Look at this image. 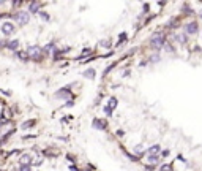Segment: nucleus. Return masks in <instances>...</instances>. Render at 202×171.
<instances>
[{
    "instance_id": "nucleus-23",
    "label": "nucleus",
    "mask_w": 202,
    "mask_h": 171,
    "mask_svg": "<svg viewBox=\"0 0 202 171\" xmlns=\"http://www.w3.org/2000/svg\"><path fill=\"white\" fill-rule=\"evenodd\" d=\"M150 60H153V62H156V60H159V56H158V54H155V56H153V57H152Z\"/></svg>"
},
{
    "instance_id": "nucleus-10",
    "label": "nucleus",
    "mask_w": 202,
    "mask_h": 171,
    "mask_svg": "<svg viewBox=\"0 0 202 171\" xmlns=\"http://www.w3.org/2000/svg\"><path fill=\"white\" fill-rule=\"evenodd\" d=\"M159 151H161V147L158 146V144H153V146H150L149 149H147V154L149 155H158Z\"/></svg>"
},
{
    "instance_id": "nucleus-14",
    "label": "nucleus",
    "mask_w": 202,
    "mask_h": 171,
    "mask_svg": "<svg viewBox=\"0 0 202 171\" xmlns=\"http://www.w3.org/2000/svg\"><path fill=\"white\" fill-rule=\"evenodd\" d=\"M117 105H118L117 98H115V97H111V98H109V105H107V106H109L111 109H114V108H117Z\"/></svg>"
},
{
    "instance_id": "nucleus-3",
    "label": "nucleus",
    "mask_w": 202,
    "mask_h": 171,
    "mask_svg": "<svg viewBox=\"0 0 202 171\" xmlns=\"http://www.w3.org/2000/svg\"><path fill=\"white\" fill-rule=\"evenodd\" d=\"M164 43H166V38H164L163 33H155V35L152 36V40H150V46H152L155 51L161 49V46H163Z\"/></svg>"
},
{
    "instance_id": "nucleus-15",
    "label": "nucleus",
    "mask_w": 202,
    "mask_h": 171,
    "mask_svg": "<svg viewBox=\"0 0 202 171\" xmlns=\"http://www.w3.org/2000/svg\"><path fill=\"white\" fill-rule=\"evenodd\" d=\"M38 16H39V18H41L43 21H51V16L47 15V13H46V11H39V13H38Z\"/></svg>"
},
{
    "instance_id": "nucleus-11",
    "label": "nucleus",
    "mask_w": 202,
    "mask_h": 171,
    "mask_svg": "<svg viewBox=\"0 0 202 171\" xmlns=\"http://www.w3.org/2000/svg\"><path fill=\"white\" fill-rule=\"evenodd\" d=\"M82 76L85 78V79H95V70H93V68H87L82 73Z\"/></svg>"
},
{
    "instance_id": "nucleus-24",
    "label": "nucleus",
    "mask_w": 202,
    "mask_h": 171,
    "mask_svg": "<svg viewBox=\"0 0 202 171\" xmlns=\"http://www.w3.org/2000/svg\"><path fill=\"white\" fill-rule=\"evenodd\" d=\"M161 155H163V157H167V155H169V151H167V149L163 151V152H161Z\"/></svg>"
},
{
    "instance_id": "nucleus-2",
    "label": "nucleus",
    "mask_w": 202,
    "mask_h": 171,
    "mask_svg": "<svg viewBox=\"0 0 202 171\" xmlns=\"http://www.w3.org/2000/svg\"><path fill=\"white\" fill-rule=\"evenodd\" d=\"M27 52V56H29V59H32L33 62H39L43 59V49L39 48V46H30L29 49L25 51Z\"/></svg>"
},
{
    "instance_id": "nucleus-19",
    "label": "nucleus",
    "mask_w": 202,
    "mask_h": 171,
    "mask_svg": "<svg viewBox=\"0 0 202 171\" xmlns=\"http://www.w3.org/2000/svg\"><path fill=\"white\" fill-rule=\"evenodd\" d=\"M112 111H114V109H111L109 106H104V113H106L107 117H111V116H112Z\"/></svg>"
},
{
    "instance_id": "nucleus-7",
    "label": "nucleus",
    "mask_w": 202,
    "mask_h": 171,
    "mask_svg": "<svg viewBox=\"0 0 202 171\" xmlns=\"http://www.w3.org/2000/svg\"><path fill=\"white\" fill-rule=\"evenodd\" d=\"M185 30H186V33H196V32L199 30V27H197L196 22H188V24L185 25Z\"/></svg>"
},
{
    "instance_id": "nucleus-6",
    "label": "nucleus",
    "mask_w": 202,
    "mask_h": 171,
    "mask_svg": "<svg viewBox=\"0 0 202 171\" xmlns=\"http://www.w3.org/2000/svg\"><path fill=\"white\" fill-rule=\"evenodd\" d=\"M6 49H10V51H14V52H18V51H19V40H8Z\"/></svg>"
},
{
    "instance_id": "nucleus-18",
    "label": "nucleus",
    "mask_w": 202,
    "mask_h": 171,
    "mask_svg": "<svg viewBox=\"0 0 202 171\" xmlns=\"http://www.w3.org/2000/svg\"><path fill=\"white\" fill-rule=\"evenodd\" d=\"M19 171H32V165H21Z\"/></svg>"
},
{
    "instance_id": "nucleus-8",
    "label": "nucleus",
    "mask_w": 202,
    "mask_h": 171,
    "mask_svg": "<svg viewBox=\"0 0 202 171\" xmlns=\"http://www.w3.org/2000/svg\"><path fill=\"white\" fill-rule=\"evenodd\" d=\"M19 163H21V165H32V163H33L32 155H30V154H24V155H21Z\"/></svg>"
},
{
    "instance_id": "nucleus-22",
    "label": "nucleus",
    "mask_w": 202,
    "mask_h": 171,
    "mask_svg": "<svg viewBox=\"0 0 202 171\" xmlns=\"http://www.w3.org/2000/svg\"><path fill=\"white\" fill-rule=\"evenodd\" d=\"M125 38H126V33H122L120 35V40H118V45L122 43V41H125Z\"/></svg>"
},
{
    "instance_id": "nucleus-13",
    "label": "nucleus",
    "mask_w": 202,
    "mask_h": 171,
    "mask_svg": "<svg viewBox=\"0 0 202 171\" xmlns=\"http://www.w3.org/2000/svg\"><path fill=\"white\" fill-rule=\"evenodd\" d=\"M16 57L21 59L22 62H27V60H29V56H27V52H25V51H21V49L16 52Z\"/></svg>"
},
{
    "instance_id": "nucleus-26",
    "label": "nucleus",
    "mask_w": 202,
    "mask_h": 171,
    "mask_svg": "<svg viewBox=\"0 0 202 171\" xmlns=\"http://www.w3.org/2000/svg\"><path fill=\"white\" fill-rule=\"evenodd\" d=\"M0 128H2V121H0Z\"/></svg>"
},
{
    "instance_id": "nucleus-16",
    "label": "nucleus",
    "mask_w": 202,
    "mask_h": 171,
    "mask_svg": "<svg viewBox=\"0 0 202 171\" xmlns=\"http://www.w3.org/2000/svg\"><path fill=\"white\" fill-rule=\"evenodd\" d=\"M158 160H159L158 155H149V163H150V165H156Z\"/></svg>"
},
{
    "instance_id": "nucleus-4",
    "label": "nucleus",
    "mask_w": 202,
    "mask_h": 171,
    "mask_svg": "<svg viewBox=\"0 0 202 171\" xmlns=\"http://www.w3.org/2000/svg\"><path fill=\"white\" fill-rule=\"evenodd\" d=\"M0 32H2L5 36H10V35L14 33V25H13V22L6 21L3 24H0Z\"/></svg>"
},
{
    "instance_id": "nucleus-5",
    "label": "nucleus",
    "mask_w": 202,
    "mask_h": 171,
    "mask_svg": "<svg viewBox=\"0 0 202 171\" xmlns=\"http://www.w3.org/2000/svg\"><path fill=\"white\" fill-rule=\"evenodd\" d=\"M27 11H29L30 15H38L39 13V3L38 2H30L29 6H27Z\"/></svg>"
},
{
    "instance_id": "nucleus-17",
    "label": "nucleus",
    "mask_w": 202,
    "mask_h": 171,
    "mask_svg": "<svg viewBox=\"0 0 202 171\" xmlns=\"http://www.w3.org/2000/svg\"><path fill=\"white\" fill-rule=\"evenodd\" d=\"M175 40H177L179 43H182V45H183V43H186V35H185V33L177 35V36H175Z\"/></svg>"
},
{
    "instance_id": "nucleus-9",
    "label": "nucleus",
    "mask_w": 202,
    "mask_h": 171,
    "mask_svg": "<svg viewBox=\"0 0 202 171\" xmlns=\"http://www.w3.org/2000/svg\"><path fill=\"white\" fill-rule=\"evenodd\" d=\"M106 121H100V119H93V128L97 130H106Z\"/></svg>"
},
{
    "instance_id": "nucleus-25",
    "label": "nucleus",
    "mask_w": 202,
    "mask_h": 171,
    "mask_svg": "<svg viewBox=\"0 0 202 171\" xmlns=\"http://www.w3.org/2000/svg\"><path fill=\"white\" fill-rule=\"evenodd\" d=\"M70 169H71V171H79V169H77L76 166H70Z\"/></svg>"
},
{
    "instance_id": "nucleus-1",
    "label": "nucleus",
    "mask_w": 202,
    "mask_h": 171,
    "mask_svg": "<svg viewBox=\"0 0 202 171\" xmlns=\"http://www.w3.org/2000/svg\"><path fill=\"white\" fill-rule=\"evenodd\" d=\"M11 18L14 19L19 25H27V24L30 22V13L27 11V10H18Z\"/></svg>"
},
{
    "instance_id": "nucleus-21",
    "label": "nucleus",
    "mask_w": 202,
    "mask_h": 171,
    "mask_svg": "<svg viewBox=\"0 0 202 171\" xmlns=\"http://www.w3.org/2000/svg\"><path fill=\"white\" fill-rule=\"evenodd\" d=\"M161 171H171V165H163L161 166Z\"/></svg>"
},
{
    "instance_id": "nucleus-20",
    "label": "nucleus",
    "mask_w": 202,
    "mask_h": 171,
    "mask_svg": "<svg viewBox=\"0 0 202 171\" xmlns=\"http://www.w3.org/2000/svg\"><path fill=\"white\" fill-rule=\"evenodd\" d=\"M8 40H0V49H6Z\"/></svg>"
},
{
    "instance_id": "nucleus-12",
    "label": "nucleus",
    "mask_w": 202,
    "mask_h": 171,
    "mask_svg": "<svg viewBox=\"0 0 202 171\" xmlns=\"http://www.w3.org/2000/svg\"><path fill=\"white\" fill-rule=\"evenodd\" d=\"M35 122H36V121H33V119H32V121H24V122L21 124V128H22V130H30V128L35 125Z\"/></svg>"
}]
</instances>
